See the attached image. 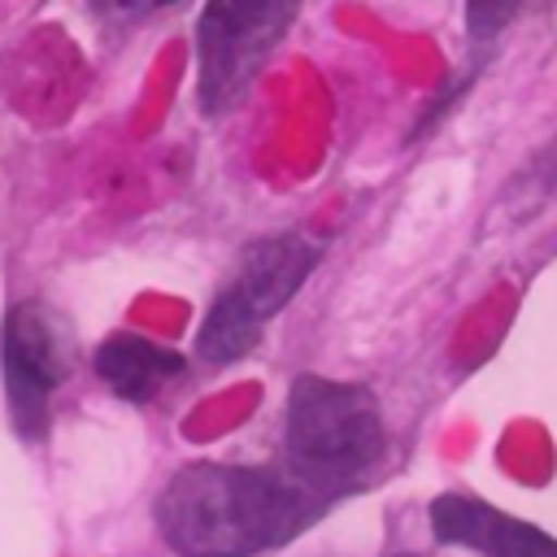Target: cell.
<instances>
[{"instance_id": "obj_1", "label": "cell", "mask_w": 557, "mask_h": 557, "mask_svg": "<svg viewBox=\"0 0 557 557\" xmlns=\"http://www.w3.org/2000/svg\"><path fill=\"white\" fill-rule=\"evenodd\" d=\"M305 522V496L265 470L183 466L157 496V531L178 557H252Z\"/></svg>"}, {"instance_id": "obj_2", "label": "cell", "mask_w": 557, "mask_h": 557, "mask_svg": "<svg viewBox=\"0 0 557 557\" xmlns=\"http://www.w3.org/2000/svg\"><path fill=\"white\" fill-rule=\"evenodd\" d=\"M287 453L300 470L344 479L383 453V418L361 383L300 374L287 392Z\"/></svg>"}, {"instance_id": "obj_3", "label": "cell", "mask_w": 557, "mask_h": 557, "mask_svg": "<svg viewBox=\"0 0 557 557\" xmlns=\"http://www.w3.org/2000/svg\"><path fill=\"white\" fill-rule=\"evenodd\" d=\"M300 0H209L196 26L200 104L226 113L287 35Z\"/></svg>"}, {"instance_id": "obj_4", "label": "cell", "mask_w": 557, "mask_h": 557, "mask_svg": "<svg viewBox=\"0 0 557 557\" xmlns=\"http://www.w3.org/2000/svg\"><path fill=\"white\" fill-rule=\"evenodd\" d=\"M0 361H4V392L13 422L22 431H39L48 418V396L74 366L65 322L39 300L13 305L0 335Z\"/></svg>"}, {"instance_id": "obj_5", "label": "cell", "mask_w": 557, "mask_h": 557, "mask_svg": "<svg viewBox=\"0 0 557 557\" xmlns=\"http://www.w3.org/2000/svg\"><path fill=\"white\" fill-rule=\"evenodd\" d=\"M431 531L444 544H466L487 557H557V540L470 496H440L431 505Z\"/></svg>"}, {"instance_id": "obj_6", "label": "cell", "mask_w": 557, "mask_h": 557, "mask_svg": "<svg viewBox=\"0 0 557 557\" xmlns=\"http://www.w3.org/2000/svg\"><path fill=\"white\" fill-rule=\"evenodd\" d=\"M318 261V248L300 235H270V239H257L244 261H239V274H235V292L270 322V313H278L296 287L305 283V274L313 270Z\"/></svg>"}, {"instance_id": "obj_7", "label": "cell", "mask_w": 557, "mask_h": 557, "mask_svg": "<svg viewBox=\"0 0 557 557\" xmlns=\"http://www.w3.org/2000/svg\"><path fill=\"white\" fill-rule=\"evenodd\" d=\"M178 370H183V357L144 335H109L96 348V374L122 400H152Z\"/></svg>"}, {"instance_id": "obj_8", "label": "cell", "mask_w": 557, "mask_h": 557, "mask_svg": "<svg viewBox=\"0 0 557 557\" xmlns=\"http://www.w3.org/2000/svg\"><path fill=\"white\" fill-rule=\"evenodd\" d=\"M261 326H265V318L235 287H222L218 300L205 313V326L196 335V348H200V357L209 366H231V361H239V357H248L257 348Z\"/></svg>"}, {"instance_id": "obj_9", "label": "cell", "mask_w": 557, "mask_h": 557, "mask_svg": "<svg viewBox=\"0 0 557 557\" xmlns=\"http://www.w3.org/2000/svg\"><path fill=\"white\" fill-rule=\"evenodd\" d=\"M522 0H466V26L474 39H492L513 13H518Z\"/></svg>"}, {"instance_id": "obj_10", "label": "cell", "mask_w": 557, "mask_h": 557, "mask_svg": "<svg viewBox=\"0 0 557 557\" xmlns=\"http://www.w3.org/2000/svg\"><path fill=\"white\" fill-rule=\"evenodd\" d=\"M100 13H109V17H144V13H152V9H165V4H174V0H91Z\"/></svg>"}, {"instance_id": "obj_11", "label": "cell", "mask_w": 557, "mask_h": 557, "mask_svg": "<svg viewBox=\"0 0 557 557\" xmlns=\"http://www.w3.org/2000/svg\"><path fill=\"white\" fill-rule=\"evenodd\" d=\"M400 557H409V553H400Z\"/></svg>"}]
</instances>
